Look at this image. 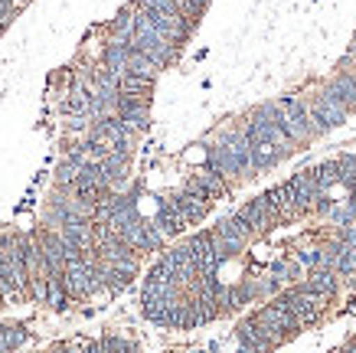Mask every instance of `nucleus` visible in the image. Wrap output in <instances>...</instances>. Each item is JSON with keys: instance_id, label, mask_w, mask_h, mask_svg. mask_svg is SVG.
Instances as JSON below:
<instances>
[{"instance_id": "f257e3e1", "label": "nucleus", "mask_w": 356, "mask_h": 353, "mask_svg": "<svg viewBox=\"0 0 356 353\" xmlns=\"http://www.w3.org/2000/svg\"><path fill=\"white\" fill-rule=\"evenodd\" d=\"M248 324L255 327V334H259L268 347H278V343L291 340V337H298V331H301V324L294 321L284 308H278L275 301H271V304H265L261 311H255V314L248 317Z\"/></svg>"}, {"instance_id": "f03ea898", "label": "nucleus", "mask_w": 356, "mask_h": 353, "mask_svg": "<svg viewBox=\"0 0 356 353\" xmlns=\"http://www.w3.org/2000/svg\"><path fill=\"white\" fill-rule=\"evenodd\" d=\"M278 108H281V115H284V134H288L294 144H298V141H311L314 134H317L311 115H307V105H304L301 98H281Z\"/></svg>"}, {"instance_id": "7ed1b4c3", "label": "nucleus", "mask_w": 356, "mask_h": 353, "mask_svg": "<svg viewBox=\"0 0 356 353\" xmlns=\"http://www.w3.org/2000/svg\"><path fill=\"white\" fill-rule=\"evenodd\" d=\"M275 304L288 311V314H291V317L301 324V327L314 324L317 317H321V314H324V311H321L311 298H307V291H304V288H288V291H281L278 298H275Z\"/></svg>"}, {"instance_id": "20e7f679", "label": "nucleus", "mask_w": 356, "mask_h": 353, "mask_svg": "<svg viewBox=\"0 0 356 353\" xmlns=\"http://www.w3.org/2000/svg\"><path fill=\"white\" fill-rule=\"evenodd\" d=\"M173 203H177V210H180V216H184V223L190 226V223H200L206 213H209V206H213V200L206 196L200 187H196L193 180L186 183L184 190L173 196Z\"/></svg>"}, {"instance_id": "39448f33", "label": "nucleus", "mask_w": 356, "mask_h": 353, "mask_svg": "<svg viewBox=\"0 0 356 353\" xmlns=\"http://www.w3.org/2000/svg\"><path fill=\"white\" fill-rule=\"evenodd\" d=\"M307 115H311V121H314V128H317V134L321 131H334V128H340L346 121V111L343 108H337L330 98L321 92V95L314 98L311 105H307Z\"/></svg>"}, {"instance_id": "423d86ee", "label": "nucleus", "mask_w": 356, "mask_h": 353, "mask_svg": "<svg viewBox=\"0 0 356 353\" xmlns=\"http://www.w3.org/2000/svg\"><path fill=\"white\" fill-rule=\"evenodd\" d=\"M151 226L157 229V233L167 239V235H177V233H184L186 223H184V216H180V210H177V203H173V196H163L161 203H157V213H154Z\"/></svg>"}, {"instance_id": "0eeeda50", "label": "nucleus", "mask_w": 356, "mask_h": 353, "mask_svg": "<svg viewBox=\"0 0 356 353\" xmlns=\"http://www.w3.org/2000/svg\"><path fill=\"white\" fill-rule=\"evenodd\" d=\"M324 95L330 98L337 108H343L346 115H350V111H356V82L350 79V75H337L334 82L324 88Z\"/></svg>"}, {"instance_id": "6e6552de", "label": "nucleus", "mask_w": 356, "mask_h": 353, "mask_svg": "<svg viewBox=\"0 0 356 353\" xmlns=\"http://www.w3.org/2000/svg\"><path fill=\"white\" fill-rule=\"evenodd\" d=\"M337 285H340V279H337L327 265L311 268V272H307V279H304V288L317 291V295H327V298H334L337 295Z\"/></svg>"}, {"instance_id": "1a4fd4ad", "label": "nucleus", "mask_w": 356, "mask_h": 353, "mask_svg": "<svg viewBox=\"0 0 356 353\" xmlns=\"http://www.w3.org/2000/svg\"><path fill=\"white\" fill-rule=\"evenodd\" d=\"M128 56H131V43H121V40H111L105 46V72L111 75H124V65H128Z\"/></svg>"}, {"instance_id": "9d476101", "label": "nucleus", "mask_w": 356, "mask_h": 353, "mask_svg": "<svg viewBox=\"0 0 356 353\" xmlns=\"http://www.w3.org/2000/svg\"><path fill=\"white\" fill-rule=\"evenodd\" d=\"M193 183H196V187H200V190L206 193V196H209V200H216V196H222V193L229 190V187H226V180H222L219 173L206 171V167H203V171H200V173H196V177H193Z\"/></svg>"}, {"instance_id": "9b49d317", "label": "nucleus", "mask_w": 356, "mask_h": 353, "mask_svg": "<svg viewBox=\"0 0 356 353\" xmlns=\"http://www.w3.org/2000/svg\"><path fill=\"white\" fill-rule=\"evenodd\" d=\"M337 167V183H343L346 190H356V154H343L340 161H334Z\"/></svg>"}, {"instance_id": "f8f14e48", "label": "nucleus", "mask_w": 356, "mask_h": 353, "mask_svg": "<svg viewBox=\"0 0 356 353\" xmlns=\"http://www.w3.org/2000/svg\"><path fill=\"white\" fill-rule=\"evenodd\" d=\"M311 177H314L317 183H321L324 190H327V187H334V183H337V167H334V161H330V164H317V167H311Z\"/></svg>"}, {"instance_id": "ddd939ff", "label": "nucleus", "mask_w": 356, "mask_h": 353, "mask_svg": "<svg viewBox=\"0 0 356 353\" xmlns=\"http://www.w3.org/2000/svg\"><path fill=\"white\" fill-rule=\"evenodd\" d=\"M304 265H307V268H321V265H324V256H321V252H317V249H314V252H304Z\"/></svg>"}, {"instance_id": "4468645a", "label": "nucleus", "mask_w": 356, "mask_h": 353, "mask_svg": "<svg viewBox=\"0 0 356 353\" xmlns=\"http://www.w3.org/2000/svg\"><path fill=\"white\" fill-rule=\"evenodd\" d=\"M340 75H350V79L356 82V59H353V56H346V59H343V72H340Z\"/></svg>"}, {"instance_id": "2eb2a0df", "label": "nucleus", "mask_w": 356, "mask_h": 353, "mask_svg": "<svg viewBox=\"0 0 356 353\" xmlns=\"http://www.w3.org/2000/svg\"><path fill=\"white\" fill-rule=\"evenodd\" d=\"M343 353H356V340H350V343H346V347H343Z\"/></svg>"}, {"instance_id": "dca6fc26", "label": "nucleus", "mask_w": 356, "mask_h": 353, "mask_svg": "<svg viewBox=\"0 0 356 353\" xmlns=\"http://www.w3.org/2000/svg\"><path fill=\"white\" fill-rule=\"evenodd\" d=\"M350 56L356 59V33H353V46H350Z\"/></svg>"}, {"instance_id": "f3484780", "label": "nucleus", "mask_w": 356, "mask_h": 353, "mask_svg": "<svg viewBox=\"0 0 356 353\" xmlns=\"http://www.w3.org/2000/svg\"><path fill=\"white\" fill-rule=\"evenodd\" d=\"M0 33H3V20H0Z\"/></svg>"}]
</instances>
